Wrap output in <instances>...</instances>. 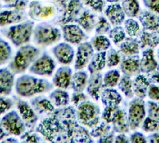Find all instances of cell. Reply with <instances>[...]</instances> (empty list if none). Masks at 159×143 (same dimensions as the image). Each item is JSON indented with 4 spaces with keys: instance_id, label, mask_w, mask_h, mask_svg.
<instances>
[{
    "instance_id": "obj_8",
    "label": "cell",
    "mask_w": 159,
    "mask_h": 143,
    "mask_svg": "<svg viewBox=\"0 0 159 143\" xmlns=\"http://www.w3.org/2000/svg\"><path fill=\"white\" fill-rule=\"evenodd\" d=\"M147 115V105L143 99H132L129 104L127 111V118L131 131H135L143 125V121Z\"/></svg>"
},
{
    "instance_id": "obj_13",
    "label": "cell",
    "mask_w": 159,
    "mask_h": 143,
    "mask_svg": "<svg viewBox=\"0 0 159 143\" xmlns=\"http://www.w3.org/2000/svg\"><path fill=\"white\" fill-rule=\"evenodd\" d=\"M95 49L92 44L89 42H83L77 47L75 60V70H82L84 68L89 65V61L94 55Z\"/></svg>"
},
{
    "instance_id": "obj_18",
    "label": "cell",
    "mask_w": 159,
    "mask_h": 143,
    "mask_svg": "<svg viewBox=\"0 0 159 143\" xmlns=\"http://www.w3.org/2000/svg\"><path fill=\"white\" fill-rule=\"evenodd\" d=\"M140 56L139 54L126 56L120 63V69L124 75L136 76L140 74Z\"/></svg>"
},
{
    "instance_id": "obj_35",
    "label": "cell",
    "mask_w": 159,
    "mask_h": 143,
    "mask_svg": "<svg viewBox=\"0 0 159 143\" xmlns=\"http://www.w3.org/2000/svg\"><path fill=\"white\" fill-rule=\"evenodd\" d=\"M122 7L128 18H135L140 13V5L138 0H122Z\"/></svg>"
},
{
    "instance_id": "obj_42",
    "label": "cell",
    "mask_w": 159,
    "mask_h": 143,
    "mask_svg": "<svg viewBox=\"0 0 159 143\" xmlns=\"http://www.w3.org/2000/svg\"><path fill=\"white\" fill-rule=\"evenodd\" d=\"M44 139L45 138H43V136L36 131V130L34 131V129H30L29 131H25L20 136V140L22 141V142H42Z\"/></svg>"
},
{
    "instance_id": "obj_33",
    "label": "cell",
    "mask_w": 159,
    "mask_h": 143,
    "mask_svg": "<svg viewBox=\"0 0 159 143\" xmlns=\"http://www.w3.org/2000/svg\"><path fill=\"white\" fill-rule=\"evenodd\" d=\"M89 75L84 71L79 70L72 75L71 87L74 92H83L88 85Z\"/></svg>"
},
{
    "instance_id": "obj_49",
    "label": "cell",
    "mask_w": 159,
    "mask_h": 143,
    "mask_svg": "<svg viewBox=\"0 0 159 143\" xmlns=\"http://www.w3.org/2000/svg\"><path fill=\"white\" fill-rule=\"evenodd\" d=\"M86 6L91 10L98 13L103 12L105 7V0H83Z\"/></svg>"
},
{
    "instance_id": "obj_48",
    "label": "cell",
    "mask_w": 159,
    "mask_h": 143,
    "mask_svg": "<svg viewBox=\"0 0 159 143\" xmlns=\"http://www.w3.org/2000/svg\"><path fill=\"white\" fill-rule=\"evenodd\" d=\"M146 105L149 117L159 120V101L150 100L146 103Z\"/></svg>"
},
{
    "instance_id": "obj_38",
    "label": "cell",
    "mask_w": 159,
    "mask_h": 143,
    "mask_svg": "<svg viewBox=\"0 0 159 143\" xmlns=\"http://www.w3.org/2000/svg\"><path fill=\"white\" fill-rule=\"evenodd\" d=\"M109 38L113 42V43L116 45H119L125 38H127V33L125 31L124 27L122 25H116L113 29L110 30L108 33Z\"/></svg>"
},
{
    "instance_id": "obj_1",
    "label": "cell",
    "mask_w": 159,
    "mask_h": 143,
    "mask_svg": "<svg viewBox=\"0 0 159 143\" xmlns=\"http://www.w3.org/2000/svg\"><path fill=\"white\" fill-rule=\"evenodd\" d=\"M35 130L49 142H94L90 132L78 120L73 106L55 109L40 122Z\"/></svg>"
},
{
    "instance_id": "obj_55",
    "label": "cell",
    "mask_w": 159,
    "mask_h": 143,
    "mask_svg": "<svg viewBox=\"0 0 159 143\" xmlns=\"http://www.w3.org/2000/svg\"><path fill=\"white\" fill-rule=\"evenodd\" d=\"M116 131H111L110 132L105 134L104 136L101 138H98L97 142L99 143H112L115 142V138H116Z\"/></svg>"
},
{
    "instance_id": "obj_3",
    "label": "cell",
    "mask_w": 159,
    "mask_h": 143,
    "mask_svg": "<svg viewBox=\"0 0 159 143\" xmlns=\"http://www.w3.org/2000/svg\"><path fill=\"white\" fill-rule=\"evenodd\" d=\"M39 53L40 50L35 46L31 45H22L17 51L12 61L10 63L9 69L15 74L24 73L35 61Z\"/></svg>"
},
{
    "instance_id": "obj_41",
    "label": "cell",
    "mask_w": 159,
    "mask_h": 143,
    "mask_svg": "<svg viewBox=\"0 0 159 143\" xmlns=\"http://www.w3.org/2000/svg\"><path fill=\"white\" fill-rule=\"evenodd\" d=\"M111 131V126L110 125V123L103 121L99 123L96 127L92 128L90 134L92 138H99L107 134Z\"/></svg>"
},
{
    "instance_id": "obj_44",
    "label": "cell",
    "mask_w": 159,
    "mask_h": 143,
    "mask_svg": "<svg viewBox=\"0 0 159 143\" xmlns=\"http://www.w3.org/2000/svg\"><path fill=\"white\" fill-rule=\"evenodd\" d=\"M143 131L147 133H154L159 131V120L150 117H146L142 125Z\"/></svg>"
},
{
    "instance_id": "obj_27",
    "label": "cell",
    "mask_w": 159,
    "mask_h": 143,
    "mask_svg": "<svg viewBox=\"0 0 159 143\" xmlns=\"http://www.w3.org/2000/svg\"><path fill=\"white\" fill-rule=\"evenodd\" d=\"M97 17L96 14L92 12V10L86 9L85 8L83 14L81 15L79 20L76 23L86 32V33H91L93 29L96 28L97 24Z\"/></svg>"
},
{
    "instance_id": "obj_61",
    "label": "cell",
    "mask_w": 159,
    "mask_h": 143,
    "mask_svg": "<svg viewBox=\"0 0 159 143\" xmlns=\"http://www.w3.org/2000/svg\"><path fill=\"white\" fill-rule=\"evenodd\" d=\"M1 142H4V143H7V142H11V143H15V142H19L18 140L15 138H12V137H7V138H6L5 139H3L2 141H1Z\"/></svg>"
},
{
    "instance_id": "obj_57",
    "label": "cell",
    "mask_w": 159,
    "mask_h": 143,
    "mask_svg": "<svg viewBox=\"0 0 159 143\" xmlns=\"http://www.w3.org/2000/svg\"><path fill=\"white\" fill-rule=\"evenodd\" d=\"M150 83H159V72L157 70L154 71L153 73H150V76L148 77Z\"/></svg>"
},
{
    "instance_id": "obj_19",
    "label": "cell",
    "mask_w": 159,
    "mask_h": 143,
    "mask_svg": "<svg viewBox=\"0 0 159 143\" xmlns=\"http://www.w3.org/2000/svg\"><path fill=\"white\" fill-rule=\"evenodd\" d=\"M139 22L143 29L154 31L159 34V15L151 11H142L139 15Z\"/></svg>"
},
{
    "instance_id": "obj_64",
    "label": "cell",
    "mask_w": 159,
    "mask_h": 143,
    "mask_svg": "<svg viewBox=\"0 0 159 143\" xmlns=\"http://www.w3.org/2000/svg\"><path fill=\"white\" fill-rule=\"evenodd\" d=\"M157 58L159 59V49H157Z\"/></svg>"
},
{
    "instance_id": "obj_22",
    "label": "cell",
    "mask_w": 159,
    "mask_h": 143,
    "mask_svg": "<svg viewBox=\"0 0 159 143\" xmlns=\"http://www.w3.org/2000/svg\"><path fill=\"white\" fill-rule=\"evenodd\" d=\"M72 70L69 66L60 67L52 78V83L56 87L62 89H68L71 86Z\"/></svg>"
},
{
    "instance_id": "obj_25",
    "label": "cell",
    "mask_w": 159,
    "mask_h": 143,
    "mask_svg": "<svg viewBox=\"0 0 159 143\" xmlns=\"http://www.w3.org/2000/svg\"><path fill=\"white\" fill-rule=\"evenodd\" d=\"M112 129L119 134H127L130 132V125L127 118V112L119 107L116 117L112 121Z\"/></svg>"
},
{
    "instance_id": "obj_16",
    "label": "cell",
    "mask_w": 159,
    "mask_h": 143,
    "mask_svg": "<svg viewBox=\"0 0 159 143\" xmlns=\"http://www.w3.org/2000/svg\"><path fill=\"white\" fill-rule=\"evenodd\" d=\"M104 87L103 84V76L100 72L91 73L89 78V82L86 89L87 92L91 98L97 101L100 99L102 93V88Z\"/></svg>"
},
{
    "instance_id": "obj_12",
    "label": "cell",
    "mask_w": 159,
    "mask_h": 143,
    "mask_svg": "<svg viewBox=\"0 0 159 143\" xmlns=\"http://www.w3.org/2000/svg\"><path fill=\"white\" fill-rule=\"evenodd\" d=\"M62 33L65 42L72 45H80L88 38L85 31L78 24L62 25Z\"/></svg>"
},
{
    "instance_id": "obj_14",
    "label": "cell",
    "mask_w": 159,
    "mask_h": 143,
    "mask_svg": "<svg viewBox=\"0 0 159 143\" xmlns=\"http://www.w3.org/2000/svg\"><path fill=\"white\" fill-rule=\"evenodd\" d=\"M17 107H18V112L23 119L26 127L28 129L36 128L38 116V114L35 112V110L31 107L30 104L22 100H18Z\"/></svg>"
},
{
    "instance_id": "obj_58",
    "label": "cell",
    "mask_w": 159,
    "mask_h": 143,
    "mask_svg": "<svg viewBox=\"0 0 159 143\" xmlns=\"http://www.w3.org/2000/svg\"><path fill=\"white\" fill-rule=\"evenodd\" d=\"M147 141L150 143H159V131L152 133L147 137Z\"/></svg>"
},
{
    "instance_id": "obj_39",
    "label": "cell",
    "mask_w": 159,
    "mask_h": 143,
    "mask_svg": "<svg viewBox=\"0 0 159 143\" xmlns=\"http://www.w3.org/2000/svg\"><path fill=\"white\" fill-rule=\"evenodd\" d=\"M121 78L120 73L117 69H111L105 73L103 76V84L106 87H114L118 85Z\"/></svg>"
},
{
    "instance_id": "obj_7",
    "label": "cell",
    "mask_w": 159,
    "mask_h": 143,
    "mask_svg": "<svg viewBox=\"0 0 159 143\" xmlns=\"http://www.w3.org/2000/svg\"><path fill=\"white\" fill-rule=\"evenodd\" d=\"M61 38V30L46 22L38 24L34 29V42L36 45L48 46L59 42Z\"/></svg>"
},
{
    "instance_id": "obj_40",
    "label": "cell",
    "mask_w": 159,
    "mask_h": 143,
    "mask_svg": "<svg viewBox=\"0 0 159 143\" xmlns=\"http://www.w3.org/2000/svg\"><path fill=\"white\" fill-rule=\"evenodd\" d=\"M12 56V49L7 42L2 38L0 39V64L4 65L7 63Z\"/></svg>"
},
{
    "instance_id": "obj_36",
    "label": "cell",
    "mask_w": 159,
    "mask_h": 143,
    "mask_svg": "<svg viewBox=\"0 0 159 143\" xmlns=\"http://www.w3.org/2000/svg\"><path fill=\"white\" fill-rule=\"evenodd\" d=\"M124 29L127 34L132 38H138L141 35L142 30L140 24L133 18H128L124 22Z\"/></svg>"
},
{
    "instance_id": "obj_43",
    "label": "cell",
    "mask_w": 159,
    "mask_h": 143,
    "mask_svg": "<svg viewBox=\"0 0 159 143\" xmlns=\"http://www.w3.org/2000/svg\"><path fill=\"white\" fill-rule=\"evenodd\" d=\"M111 29V23L104 16H99L98 18V22L95 28V32L98 35H104L105 34H108Z\"/></svg>"
},
{
    "instance_id": "obj_45",
    "label": "cell",
    "mask_w": 159,
    "mask_h": 143,
    "mask_svg": "<svg viewBox=\"0 0 159 143\" xmlns=\"http://www.w3.org/2000/svg\"><path fill=\"white\" fill-rule=\"evenodd\" d=\"M29 0H15L14 2H9L2 6V9H14L19 11H25L29 7Z\"/></svg>"
},
{
    "instance_id": "obj_30",
    "label": "cell",
    "mask_w": 159,
    "mask_h": 143,
    "mask_svg": "<svg viewBox=\"0 0 159 143\" xmlns=\"http://www.w3.org/2000/svg\"><path fill=\"white\" fill-rule=\"evenodd\" d=\"M107 65V53L103 52H97L94 53L92 59L90 60L88 65V70L90 73H98L103 70Z\"/></svg>"
},
{
    "instance_id": "obj_52",
    "label": "cell",
    "mask_w": 159,
    "mask_h": 143,
    "mask_svg": "<svg viewBox=\"0 0 159 143\" xmlns=\"http://www.w3.org/2000/svg\"><path fill=\"white\" fill-rule=\"evenodd\" d=\"M147 96L151 100L159 101V83H150Z\"/></svg>"
},
{
    "instance_id": "obj_17",
    "label": "cell",
    "mask_w": 159,
    "mask_h": 143,
    "mask_svg": "<svg viewBox=\"0 0 159 143\" xmlns=\"http://www.w3.org/2000/svg\"><path fill=\"white\" fill-rule=\"evenodd\" d=\"M105 16L111 23L112 25H121L126 20V14L121 4L119 2L111 3L106 7L104 11Z\"/></svg>"
},
{
    "instance_id": "obj_53",
    "label": "cell",
    "mask_w": 159,
    "mask_h": 143,
    "mask_svg": "<svg viewBox=\"0 0 159 143\" xmlns=\"http://www.w3.org/2000/svg\"><path fill=\"white\" fill-rule=\"evenodd\" d=\"M143 2L147 9L159 15V0H143Z\"/></svg>"
},
{
    "instance_id": "obj_54",
    "label": "cell",
    "mask_w": 159,
    "mask_h": 143,
    "mask_svg": "<svg viewBox=\"0 0 159 143\" xmlns=\"http://www.w3.org/2000/svg\"><path fill=\"white\" fill-rule=\"evenodd\" d=\"M130 141L132 143H146L147 141V137L141 132H134L130 134Z\"/></svg>"
},
{
    "instance_id": "obj_32",
    "label": "cell",
    "mask_w": 159,
    "mask_h": 143,
    "mask_svg": "<svg viewBox=\"0 0 159 143\" xmlns=\"http://www.w3.org/2000/svg\"><path fill=\"white\" fill-rule=\"evenodd\" d=\"M49 100L53 105L57 107H61L68 106L70 102V96L65 89H55L49 94Z\"/></svg>"
},
{
    "instance_id": "obj_15",
    "label": "cell",
    "mask_w": 159,
    "mask_h": 143,
    "mask_svg": "<svg viewBox=\"0 0 159 143\" xmlns=\"http://www.w3.org/2000/svg\"><path fill=\"white\" fill-rule=\"evenodd\" d=\"M52 53L59 63L70 65L74 59V49L68 42H61L52 49Z\"/></svg>"
},
{
    "instance_id": "obj_4",
    "label": "cell",
    "mask_w": 159,
    "mask_h": 143,
    "mask_svg": "<svg viewBox=\"0 0 159 143\" xmlns=\"http://www.w3.org/2000/svg\"><path fill=\"white\" fill-rule=\"evenodd\" d=\"M34 29V22L31 20H25L15 25L6 28L2 30L4 36L11 40L16 47H21L30 42Z\"/></svg>"
},
{
    "instance_id": "obj_6",
    "label": "cell",
    "mask_w": 159,
    "mask_h": 143,
    "mask_svg": "<svg viewBox=\"0 0 159 143\" xmlns=\"http://www.w3.org/2000/svg\"><path fill=\"white\" fill-rule=\"evenodd\" d=\"M78 120L84 127L93 128L100 123L101 111L99 106L87 100L76 107Z\"/></svg>"
},
{
    "instance_id": "obj_62",
    "label": "cell",
    "mask_w": 159,
    "mask_h": 143,
    "mask_svg": "<svg viewBox=\"0 0 159 143\" xmlns=\"http://www.w3.org/2000/svg\"><path fill=\"white\" fill-rule=\"evenodd\" d=\"M106 1L108 2H110V3H114V2H120V1H122V0H106Z\"/></svg>"
},
{
    "instance_id": "obj_31",
    "label": "cell",
    "mask_w": 159,
    "mask_h": 143,
    "mask_svg": "<svg viewBox=\"0 0 159 143\" xmlns=\"http://www.w3.org/2000/svg\"><path fill=\"white\" fill-rule=\"evenodd\" d=\"M139 43L141 49H146L148 48L154 49L159 45V34L154 31L143 29V32L139 37Z\"/></svg>"
},
{
    "instance_id": "obj_24",
    "label": "cell",
    "mask_w": 159,
    "mask_h": 143,
    "mask_svg": "<svg viewBox=\"0 0 159 143\" xmlns=\"http://www.w3.org/2000/svg\"><path fill=\"white\" fill-rule=\"evenodd\" d=\"M15 84V73L8 68L0 69V94L1 96H9Z\"/></svg>"
},
{
    "instance_id": "obj_10",
    "label": "cell",
    "mask_w": 159,
    "mask_h": 143,
    "mask_svg": "<svg viewBox=\"0 0 159 143\" xmlns=\"http://www.w3.org/2000/svg\"><path fill=\"white\" fill-rule=\"evenodd\" d=\"M56 63L48 53H44L30 67V72L38 76H51L54 72Z\"/></svg>"
},
{
    "instance_id": "obj_59",
    "label": "cell",
    "mask_w": 159,
    "mask_h": 143,
    "mask_svg": "<svg viewBox=\"0 0 159 143\" xmlns=\"http://www.w3.org/2000/svg\"><path fill=\"white\" fill-rule=\"evenodd\" d=\"M52 2H56L58 6L60 7L61 10L62 11H64L67 7L68 2H69V0H52Z\"/></svg>"
},
{
    "instance_id": "obj_2",
    "label": "cell",
    "mask_w": 159,
    "mask_h": 143,
    "mask_svg": "<svg viewBox=\"0 0 159 143\" xmlns=\"http://www.w3.org/2000/svg\"><path fill=\"white\" fill-rule=\"evenodd\" d=\"M53 85L45 79L22 75L17 79L15 91L19 96L27 98L35 95L49 92L53 88Z\"/></svg>"
},
{
    "instance_id": "obj_56",
    "label": "cell",
    "mask_w": 159,
    "mask_h": 143,
    "mask_svg": "<svg viewBox=\"0 0 159 143\" xmlns=\"http://www.w3.org/2000/svg\"><path fill=\"white\" fill-rule=\"evenodd\" d=\"M115 142L116 143H129L130 142V138H128L126 134H119L117 136H116L115 138Z\"/></svg>"
},
{
    "instance_id": "obj_60",
    "label": "cell",
    "mask_w": 159,
    "mask_h": 143,
    "mask_svg": "<svg viewBox=\"0 0 159 143\" xmlns=\"http://www.w3.org/2000/svg\"><path fill=\"white\" fill-rule=\"evenodd\" d=\"M0 132H1V135H0V140H1V141L5 139L6 138H7L8 135H10L9 133L7 132V131L4 130L3 127H1V126H0Z\"/></svg>"
},
{
    "instance_id": "obj_21",
    "label": "cell",
    "mask_w": 159,
    "mask_h": 143,
    "mask_svg": "<svg viewBox=\"0 0 159 143\" xmlns=\"http://www.w3.org/2000/svg\"><path fill=\"white\" fill-rule=\"evenodd\" d=\"M159 65L154 57V51L152 48H148L143 51L140 59L141 73L150 74L154 71L158 70Z\"/></svg>"
},
{
    "instance_id": "obj_20",
    "label": "cell",
    "mask_w": 159,
    "mask_h": 143,
    "mask_svg": "<svg viewBox=\"0 0 159 143\" xmlns=\"http://www.w3.org/2000/svg\"><path fill=\"white\" fill-rule=\"evenodd\" d=\"M27 15L25 11L14 9H3L0 12V25L5 27L11 24H16L26 20Z\"/></svg>"
},
{
    "instance_id": "obj_23",
    "label": "cell",
    "mask_w": 159,
    "mask_h": 143,
    "mask_svg": "<svg viewBox=\"0 0 159 143\" xmlns=\"http://www.w3.org/2000/svg\"><path fill=\"white\" fill-rule=\"evenodd\" d=\"M35 112L40 115H48L55 110V106L49 99L45 96H39L33 98L30 102Z\"/></svg>"
},
{
    "instance_id": "obj_46",
    "label": "cell",
    "mask_w": 159,
    "mask_h": 143,
    "mask_svg": "<svg viewBox=\"0 0 159 143\" xmlns=\"http://www.w3.org/2000/svg\"><path fill=\"white\" fill-rule=\"evenodd\" d=\"M121 61V56L119 53L114 49H109L107 53V66L108 68L116 67Z\"/></svg>"
},
{
    "instance_id": "obj_51",
    "label": "cell",
    "mask_w": 159,
    "mask_h": 143,
    "mask_svg": "<svg viewBox=\"0 0 159 143\" xmlns=\"http://www.w3.org/2000/svg\"><path fill=\"white\" fill-rule=\"evenodd\" d=\"M14 105V101L11 99L7 98L5 96H1L0 97V113L1 114L6 113Z\"/></svg>"
},
{
    "instance_id": "obj_5",
    "label": "cell",
    "mask_w": 159,
    "mask_h": 143,
    "mask_svg": "<svg viewBox=\"0 0 159 143\" xmlns=\"http://www.w3.org/2000/svg\"><path fill=\"white\" fill-rule=\"evenodd\" d=\"M59 6L54 2L34 0L29 4L28 15L33 21L47 22L56 19L59 14Z\"/></svg>"
},
{
    "instance_id": "obj_47",
    "label": "cell",
    "mask_w": 159,
    "mask_h": 143,
    "mask_svg": "<svg viewBox=\"0 0 159 143\" xmlns=\"http://www.w3.org/2000/svg\"><path fill=\"white\" fill-rule=\"evenodd\" d=\"M119 109V106L116 107H105L103 111L101 114V117L103 121L108 123H111L113 119L116 117L118 110Z\"/></svg>"
},
{
    "instance_id": "obj_11",
    "label": "cell",
    "mask_w": 159,
    "mask_h": 143,
    "mask_svg": "<svg viewBox=\"0 0 159 143\" xmlns=\"http://www.w3.org/2000/svg\"><path fill=\"white\" fill-rule=\"evenodd\" d=\"M81 0H69L67 7L63 12L62 17L60 18L59 24L65 25L69 23H76L84 11Z\"/></svg>"
},
{
    "instance_id": "obj_34",
    "label": "cell",
    "mask_w": 159,
    "mask_h": 143,
    "mask_svg": "<svg viewBox=\"0 0 159 143\" xmlns=\"http://www.w3.org/2000/svg\"><path fill=\"white\" fill-rule=\"evenodd\" d=\"M118 87L127 98L133 99L134 93L133 91V80H131L130 76L123 74L119 80Z\"/></svg>"
},
{
    "instance_id": "obj_63",
    "label": "cell",
    "mask_w": 159,
    "mask_h": 143,
    "mask_svg": "<svg viewBox=\"0 0 159 143\" xmlns=\"http://www.w3.org/2000/svg\"><path fill=\"white\" fill-rule=\"evenodd\" d=\"M2 1H3L4 2H6V3H9V2H14L15 0H2Z\"/></svg>"
},
{
    "instance_id": "obj_29",
    "label": "cell",
    "mask_w": 159,
    "mask_h": 143,
    "mask_svg": "<svg viewBox=\"0 0 159 143\" xmlns=\"http://www.w3.org/2000/svg\"><path fill=\"white\" fill-rule=\"evenodd\" d=\"M140 43L137 38L127 37L125 40L119 45V51L124 56H132L139 54L140 51Z\"/></svg>"
},
{
    "instance_id": "obj_26",
    "label": "cell",
    "mask_w": 159,
    "mask_h": 143,
    "mask_svg": "<svg viewBox=\"0 0 159 143\" xmlns=\"http://www.w3.org/2000/svg\"><path fill=\"white\" fill-rule=\"evenodd\" d=\"M100 100L105 107H116L121 103L123 97L116 89L106 87L102 91Z\"/></svg>"
},
{
    "instance_id": "obj_37",
    "label": "cell",
    "mask_w": 159,
    "mask_h": 143,
    "mask_svg": "<svg viewBox=\"0 0 159 143\" xmlns=\"http://www.w3.org/2000/svg\"><path fill=\"white\" fill-rule=\"evenodd\" d=\"M91 43L94 49L97 52H103L107 51L111 48V42L109 38L104 35H98L92 38Z\"/></svg>"
},
{
    "instance_id": "obj_50",
    "label": "cell",
    "mask_w": 159,
    "mask_h": 143,
    "mask_svg": "<svg viewBox=\"0 0 159 143\" xmlns=\"http://www.w3.org/2000/svg\"><path fill=\"white\" fill-rule=\"evenodd\" d=\"M89 100L87 95L84 94L83 92H74L72 93V97H71V102L73 103L75 107H77L80 103Z\"/></svg>"
},
{
    "instance_id": "obj_9",
    "label": "cell",
    "mask_w": 159,
    "mask_h": 143,
    "mask_svg": "<svg viewBox=\"0 0 159 143\" xmlns=\"http://www.w3.org/2000/svg\"><path fill=\"white\" fill-rule=\"evenodd\" d=\"M0 126L10 134L15 136H21L27 128L20 114L16 110H11L2 116Z\"/></svg>"
},
{
    "instance_id": "obj_28",
    "label": "cell",
    "mask_w": 159,
    "mask_h": 143,
    "mask_svg": "<svg viewBox=\"0 0 159 143\" xmlns=\"http://www.w3.org/2000/svg\"><path fill=\"white\" fill-rule=\"evenodd\" d=\"M150 82L144 75H138L133 80V91L137 97L144 100L147 96Z\"/></svg>"
}]
</instances>
